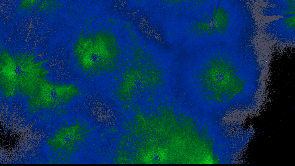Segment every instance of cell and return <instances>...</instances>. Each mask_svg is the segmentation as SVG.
<instances>
[{
	"mask_svg": "<svg viewBox=\"0 0 295 166\" xmlns=\"http://www.w3.org/2000/svg\"><path fill=\"white\" fill-rule=\"evenodd\" d=\"M264 28L270 36L278 41L288 44L294 42L295 15L267 23Z\"/></svg>",
	"mask_w": 295,
	"mask_h": 166,
	"instance_id": "1",
	"label": "cell"
},
{
	"mask_svg": "<svg viewBox=\"0 0 295 166\" xmlns=\"http://www.w3.org/2000/svg\"><path fill=\"white\" fill-rule=\"evenodd\" d=\"M270 6L263 11V14L267 16H285L295 15V0H271L265 1Z\"/></svg>",
	"mask_w": 295,
	"mask_h": 166,
	"instance_id": "2",
	"label": "cell"
}]
</instances>
